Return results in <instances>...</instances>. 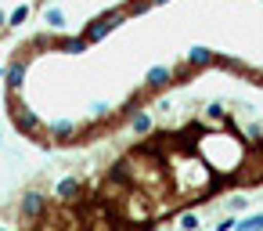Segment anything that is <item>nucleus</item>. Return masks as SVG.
Instances as JSON below:
<instances>
[{
	"label": "nucleus",
	"mask_w": 263,
	"mask_h": 231,
	"mask_svg": "<svg viewBox=\"0 0 263 231\" xmlns=\"http://www.w3.org/2000/svg\"><path fill=\"white\" fill-rule=\"evenodd\" d=\"M0 76H8V69H4V62H0Z\"/></svg>",
	"instance_id": "18"
},
{
	"label": "nucleus",
	"mask_w": 263,
	"mask_h": 231,
	"mask_svg": "<svg viewBox=\"0 0 263 231\" xmlns=\"http://www.w3.org/2000/svg\"><path fill=\"white\" fill-rule=\"evenodd\" d=\"M26 19H29V4H18V8L8 15V29H11V26H22Z\"/></svg>",
	"instance_id": "12"
},
{
	"label": "nucleus",
	"mask_w": 263,
	"mask_h": 231,
	"mask_svg": "<svg viewBox=\"0 0 263 231\" xmlns=\"http://www.w3.org/2000/svg\"><path fill=\"white\" fill-rule=\"evenodd\" d=\"M209 119H213V123H220V127H227V112H223V105H220V101H213V105H209Z\"/></svg>",
	"instance_id": "14"
},
{
	"label": "nucleus",
	"mask_w": 263,
	"mask_h": 231,
	"mask_svg": "<svg viewBox=\"0 0 263 231\" xmlns=\"http://www.w3.org/2000/svg\"><path fill=\"white\" fill-rule=\"evenodd\" d=\"M47 134H51L54 145H72V141L80 137V127H76L72 119H54V123L47 127Z\"/></svg>",
	"instance_id": "4"
},
{
	"label": "nucleus",
	"mask_w": 263,
	"mask_h": 231,
	"mask_svg": "<svg viewBox=\"0 0 263 231\" xmlns=\"http://www.w3.org/2000/svg\"><path fill=\"white\" fill-rule=\"evenodd\" d=\"M26 69H29V62H26V58H18V62H11V69H8V87H11V91H22V80H26Z\"/></svg>",
	"instance_id": "9"
},
{
	"label": "nucleus",
	"mask_w": 263,
	"mask_h": 231,
	"mask_svg": "<svg viewBox=\"0 0 263 231\" xmlns=\"http://www.w3.org/2000/svg\"><path fill=\"white\" fill-rule=\"evenodd\" d=\"M54 47L62 51V55H87V37H69V40H54Z\"/></svg>",
	"instance_id": "8"
},
{
	"label": "nucleus",
	"mask_w": 263,
	"mask_h": 231,
	"mask_svg": "<svg viewBox=\"0 0 263 231\" xmlns=\"http://www.w3.org/2000/svg\"><path fill=\"white\" fill-rule=\"evenodd\" d=\"M44 22H47L51 29H62V26H65V15H62V8H47V11H44Z\"/></svg>",
	"instance_id": "11"
},
{
	"label": "nucleus",
	"mask_w": 263,
	"mask_h": 231,
	"mask_svg": "<svg viewBox=\"0 0 263 231\" xmlns=\"http://www.w3.org/2000/svg\"><path fill=\"white\" fill-rule=\"evenodd\" d=\"M216 227H220V231H231V227H238V220H234V217H231V213H227V217H223V220H220V224H216Z\"/></svg>",
	"instance_id": "16"
},
{
	"label": "nucleus",
	"mask_w": 263,
	"mask_h": 231,
	"mask_svg": "<svg viewBox=\"0 0 263 231\" xmlns=\"http://www.w3.org/2000/svg\"><path fill=\"white\" fill-rule=\"evenodd\" d=\"M238 231H263V213H249L238 220Z\"/></svg>",
	"instance_id": "10"
},
{
	"label": "nucleus",
	"mask_w": 263,
	"mask_h": 231,
	"mask_svg": "<svg viewBox=\"0 0 263 231\" xmlns=\"http://www.w3.org/2000/svg\"><path fill=\"white\" fill-rule=\"evenodd\" d=\"M83 191H87L83 177H62L54 184V199H62V202H76V199H83Z\"/></svg>",
	"instance_id": "3"
},
{
	"label": "nucleus",
	"mask_w": 263,
	"mask_h": 231,
	"mask_svg": "<svg viewBox=\"0 0 263 231\" xmlns=\"http://www.w3.org/2000/svg\"><path fill=\"white\" fill-rule=\"evenodd\" d=\"M213 62H216V55H213L209 47H198V44H195V47L187 51V65H191V69H205V65H213Z\"/></svg>",
	"instance_id": "7"
},
{
	"label": "nucleus",
	"mask_w": 263,
	"mask_h": 231,
	"mask_svg": "<svg viewBox=\"0 0 263 231\" xmlns=\"http://www.w3.org/2000/svg\"><path fill=\"white\" fill-rule=\"evenodd\" d=\"M173 76H177V69H173V65H155V69L144 76V83H148L152 91H162V87H170V83H173Z\"/></svg>",
	"instance_id": "6"
},
{
	"label": "nucleus",
	"mask_w": 263,
	"mask_h": 231,
	"mask_svg": "<svg viewBox=\"0 0 263 231\" xmlns=\"http://www.w3.org/2000/svg\"><path fill=\"white\" fill-rule=\"evenodd\" d=\"M44 206H47V199H44L40 191H26V195H22V217H26V220H40V217H44Z\"/></svg>",
	"instance_id": "5"
},
{
	"label": "nucleus",
	"mask_w": 263,
	"mask_h": 231,
	"mask_svg": "<svg viewBox=\"0 0 263 231\" xmlns=\"http://www.w3.org/2000/svg\"><path fill=\"white\" fill-rule=\"evenodd\" d=\"M177 224L191 231V227H198V213H180V220H177Z\"/></svg>",
	"instance_id": "15"
},
{
	"label": "nucleus",
	"mask_w": 263,
	"mask_h": 231,
	"mask_svg": "<svg viewBox=\"0 0 263 231\" xmlns=\"http://www.w3.org/2000/svg\"><path fill=\"white\" fill-rule=\"evenodd\" d=\"M15 127H18L22 134H29V137H40V134H44V123H40V116H36L29 105H18V112H15Z\"/></svg>",
	"instance_id": "2"
},
{
	"label": "nucleus",
	"mask_w": 263,
	"mask_h": 231,
	"mask_svg": "<svg viewBox=\"0 0 263 231\" xmlns=\"http://www.w3.org/2000/svg\"><path fill=\"white\" fill-rule=\"evenodd\" d=\"M134 130H137V134H152V116H148V112H137V116H134Z\"/></svg>",
	"instance_id": "13"
},
{
	"label": "nucleus",
	"mask_w": 263,
	"mask_h": 231,
	"mask_svg": "<svg viewBox=\"0 0 263 231\" xmlns=\"http://www.w3.org/2000/svg\"><path fill=\"white\" fill-rule=\"evenodd\" d=\"M126 19H130V15H126V8H119V11H108V15L94 19V22L87 26V33H83V37H87V44H98V40H105V37H108L116 26H123Z\"/></svg>",
	"instance_id": "1"
},
{
	"label": "nucleus",
	"mask_w": 263,
	"mask_h": 231,
	"mask_svg": "<svg viewBox=\"0 0 263 231\" xmlns=\"http://www.w3.org/2000/svg\"><path fill=\"white\" fill-rule=\"evenodd\" d=\"M4 29H8V15H4V11H0V33H4Z\"/></svg>",
	"instance_id": "17"
}]
</instances>
